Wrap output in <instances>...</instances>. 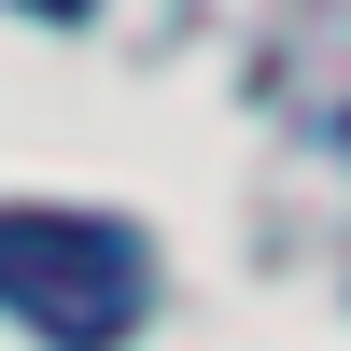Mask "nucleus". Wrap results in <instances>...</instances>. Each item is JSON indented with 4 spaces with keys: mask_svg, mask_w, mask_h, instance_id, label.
<instances>
[{
    "mask_svg": "<svg viewBox=\"0 0 351 351\" xmlns=\"http://www.w3.org/2000/svg\"><path fill=\"white\" fill-rule=\"evenodd\" d=\"M14 14H56V28H84V14H99V0H14Z\"/></svg>",
    "mask_w": 351,
    "mask_h": 351,
    "instance_id": "obj_2",
    "label": "nucleus"
},
{
    "mask_svg": "<svg viewBox=\"0 0 351 351\" xmlns=\"http://www.w3.org/2000/svg\"><path fill=\"white\" fill-rule=\"evenodd\" d=\"M0 324L43 337V351H127L155 324V239L127 211L0 197Z\"/></svg>",
    "mask_w": 351,
    "mask_h": 351,
    "instance_id": "obj_1",
    "label": "nucleus"
}]
</instances>
